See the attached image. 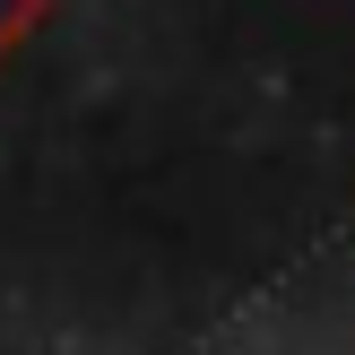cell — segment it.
Wrapping results in <instances>:
<instances>
[{
	"label": "cell",
	"mask_w": 355,
	"mask_h": 355,
	"mask_svg": "<svg viewBox=\"0 0 355 355\" xmlns=\"http://www.w3.org/2000/svg\"><path fill=\"white\" fill-rule=\"evenodd\" d=\"M44 26H52V0H0V61H17Z\"/></svg>",
	"instance_id": "1"
}]
</instances>
